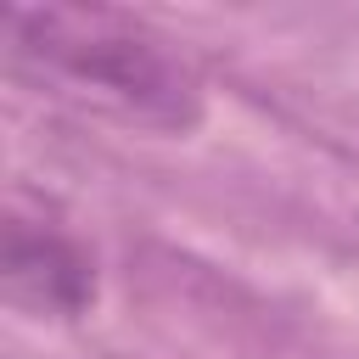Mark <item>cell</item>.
<instances>
[{"instance_id": "cell-1", "label": "cell", "mask_w": 359, "mask_h": 359, "mask_svg": "<svg viewBox=\"0 0 359 359\" xmlns=\"http://www.w3.org/2000/svg\"><path fill=\"white\" fill-rule=\"evenodd\" d=\"M11 62L123 112L151 129H191L202 118V79L151 22L112 6H11L6 11Z\"/></svg>"}, {"instance_id": "cell-2", "label": "cell", "mask_w": 359, "mask_h": 359, "mask_svg": "<svg viewBox=\"0 0 359 359\" xmlns=\"http://www.w3.org/2000/svg\"><path fill=\"white\" fill-rule=\"evenodd\" d=\"M0 275H6V297L17 309L34 314H84L95 297V269L79 252V241H67L50 224H28V219H6V247H0Z\"/></svg>"}]
</instances>
